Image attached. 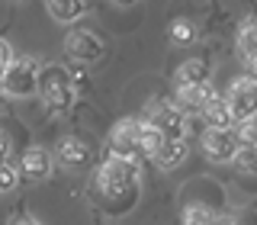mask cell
<instances>
[{
    "label": "cell",
    "instance_id": "cell-14",
    "mask_svg": "<svg viewBox=\"0 0 257 225\" xmlns=\"http://www.w3.org/2000/svg\"><path fill=\"white\" fill-rule=\"evenodd\" d=\"M199 116H203V123H206L209 129H235V126H238V119L231 116L225 96H215V100L209 103V106L199 113Z\"/></svg>",
    "mask_w": 257,
    "mask_h": 225
},
{
    "label": "cell",
    "instance_id": "cell-26",
    "mask_svg": "<svg viewBox=\"0 0 257 225\" xmlns=\"http://www.w3.org/2000/svg\"><path fill=\"white\" fill-rule=\"evenodd\" d=\"M10 225H42V222H39V219H32V215H16V219H13Z\"/></svg>",
    "mask_w": 257,
    "mask_h": 225
},
{
    "label": "cell",
    "instance_id": "cell-11",
    "mask_svg": "<svg viewBox=\"0 0 257 225\" xmlns=\"http://www.w3.org/2000/svg\"><path fill=\"white\" fill-rule=\"evenodd\" d=\"M64 52H68V58L87 64V61H96L103 55V42L90 29H71L68 36H64Z\"/></svg>",
    "mask_w": 257,
    "mask_h": 225
},
{
    "label": "cell",
    "instance_id": "cell-18",
    "mask_svg": "<svg viewBox=\"0 0 257 225\" xmlns=\"http://www.w3.org/2000/svg\"><path fill=\"white\" fill-rule=\"evenodd\" d=\"M238 52H241V58L244 55H257V20L244 23L238 29Z\"/></svg>",
    "mask_w": 257,
    "mask_h": 225
},
{
    "label": "cell",
    "instance_id": "cell-16",
    "mask_svg": "<svg viewBox=\"0 0 257 225\" xmlns=\"http://www.w3.org/2000/svg\"><path fill=\"white\" fill-rule=\"evenodd\" d=\"M164 145V135H161L158 126L151 123H142V135H139V158H155V151Z\"/></svg>",
    "mask_w": 257,
    "mask_h": 225
},
{
    "label": "cell",
    "instance_id": "cell-7",
    "mask_svg": "<svg viewBox=\"0 0 257 225\" xmlns=\"http://www.w3.org/2000/svg\"><path fill=\"white\" fill-rule=\"evenodd\" d=\"M238 132L235 129H203V151L209 161H215V164H228L231 158H235L238 151Z\"/></svg>",
    "mask_w": 257,
    "mask_h": 225
},
{
    "label": "cell",
    "instance_id": "cell-25",
    "mask_svg": "<svg viewBox=\"0 0 257 225\" xmlns=\"http://www.w3.org/2000/svg\"><path fill=\"white\" fill-rule=\"evenodd\" d=\"M244 68H247V77L257 80V55H244Z\"/></svg>",
    "mask_w": 257,
    "mask_h": 225
},
{
    "label": "cell",
    "instance_id": "cell-20",
    "mask_svg": "<svg viewBox=\"0 0 257 225\" xmlns=\"http://www.w3.org/2000/svg\"><path fill=\"white\" fill-rule=\"evenodd\" d=\"M215 212L209 206H187L183 209V225H212Z\"/></svg>",
    "mask_w": 257,
    "mask_h": 225
},
{
    "label": "cell",
    "instance_id": "cell-9",
    "mask_svg": "<svg viewBox=\"0 0 257 225\" xmlns=\"http://www.w3.org/2000/svg\"><path fill=\"white\" fill-rule=\"evenodd\" d=\"M52 155H55V164L68 167V171H84V167L93 161L90 145H87L84 139H77V135H64V139H58Z\"/></svg>",
    "mask_w": 257,
    "mask_h": 225
},
{
    "label": "cell",
    "instance_id": "cell-5",
    "mask_svg": "<svg viewBox=\"0 0 257 225\" xmlns=\"http://www.w3.org/2000/svg\"><path fill=\"white\" fill-rule=\"evenodd\" d=\"M139 135H142V119H139V116L119 119V123L109 129V139H106L109 155L135 158V161H139Z\"/></svg>",
    "mask_w": 257,
    "mask_h": 225
},
{
    "label": "cell",
    "instance_id": "cell-12",
    "mask_svg": "<svg viewBox=\"0 0 257 225\" xmlns=\"http://www.w3.org/2000/svg\"><path fill=\"white\" fill-rule=\"evenodd\" d=\"M187 151H190L187 139H164V145H161L155 151V158H151V164H158L161 171H174L177 164H183Z\"/></svg>",
    "mask_w": 257,
    "mask_h": 225
},
{
    "label": "cell",
    "instance_id": "cell-23",
    "mask_svg": "<svg viewBox=\"0 0 257 225\" xmlns=\"http://www.w3.org/2000/svg\"><path fill=\"white\" fill-rule=\"evenodd\" d=\"M10 158H13V135L0 126V164H7Z\"/></svg>",
    "mask_w": 257,
    "mask_h": 225
},
{
    "label": "cell",
    "instance_id": "cell-6",
    "mask_svg": "<svg viewBox=\"0 0 257 225\" xmlns=\"http://www.w3.org/2000/svg\"><path fill=\"white\" fill-rule=\"evenodd\" d=\"M215 87L203 80V84H177V96H174V106L183 113V116H199L209 103L215 100Z\"/></svg>",
    "mask_w": 257,
    "mask_h": 225
},
{
    "label": "cell",
    "instance_id": "cell-8",
    "mask_svg": "<svg viewBox=\"0 0 257 225\" xmlns=\"http://www.w3.org/2000/svg\"><path fill=\"white\" fill-rule=\"evenodd\" d=\"M225 103H228V109H231V116L238 119H247V116H254L257 113V80L254 77H238L235 84L228 87V96H225Z\"/></svg>",
    "mask_w": 257,
    "mask_h": 225
},
{
    "label": "cell",
    "instance_id": "cell-2",
    "mask_svg": "<svg viewBox=\"0 0 257 225\" xmlns=\"http://www.w3.org/2000/svg\"><path fill=\"white\" fill-rule=\"evenodd\" d=\"M36 96L45 103L48 113H68L71 106H74V96H77V87H74L71 71L61 68V64H45V68H39Z\"/></svg>",
    "mask_w": 257,
    "mask_h": 225
},
{
    "label": "cell",
    "instance_id": "cell-28",
    "mask_svg": "<svg viewBox=\"0 0 257 225\" xmlns=\"http://www.w3.org/2000/svg\"><path fill=\"white\" fill-rule=\"evenodd\" d=\"M212 225H235V222H231V219H219V215H215V219H212Z\"/></svg>",
    "mask_w": 257,
    "mask_h": 225
},
{
    "label": "cell",
    "instance_id": "cell-10",
    "mask_svg": "<svg viewBox=\"0 0 257 225\" xmlns=\"http://www.w3.org/2000/svg\"><path fill=\"white\" fill-rule=\"evenodd\" d=\"M16 171H20L23 180H45L55 171V155L48 148H42V145H32V148H26L20 155Z\"/></svg>",
    "mask_w": 257,
    "mask_h": 225
},
{
    "label": "cell",
    "instance_id": "cell-13",
    "mask_svg": "<svg viewBox=\"0 0 257 225\" xmlns=\"http://www.w3.org/2000/svg\"><path fill=\"white\" fill-rule=\"evenodd\" d=\"M45 10H48V16H52L55 23L71 26V23H77L80 16H84L87 4L84 0H45Z\"/></svg>",
    "mask_w": 257,
    "mask_h": 225
},
{
    "label": "cell",
    "instance_id": "cell-1",
    "mask_svg": "<svg viewBox=\"0 0 257 225\" xmlns=\"http://www.w3.org/2000/svg\"><path fill=\"white\" fill-rule=\"evenodd\" d=\"M142 190V171L135 158H119L109 155L96 167L93 177V203L109 215H122L139 203Z\"/></svg>",
    "mask_w": 257,
    "mask_h": 225
},
{
    "label": "cell",
    "instance_id": "cell-22",
    "mask_svg": "<svg viewBox=\"0 0 257 225\" xmlns=\"http://www.w3.org/2000/svg\"><path fill=\"white\" fill-rule=\"evenodd\" d=\"M16 183H20V171H16L10 161H7V164H0V196H4V193H13Z\"/></svg>",
    "mask_w": 257,
    "mask_h": 225
},
{
    "label": "cell",
    "instance_id": "cell-3",
    "mask_svg": "<svg viewBox=\"0 0 257 225\" xmlns=\"http://www.w3.org/2000/svg\"><path fill=\"white\" fill-rule=\"evenodd\" d=\"M39 58L32 55H13V61L7 64L4 77H0V96H10V100H26L36 96L39 87Z\"/></svg>",
    "mask_w": 257,
    "mask_h": 225
},
{
    "label": "cell",
    "instance_id": "cell-21",
    "mask_svg": "<svg viewBox=\"0 0 257 225\" xmlns=\"http://www.w3.org/2000/svg\"><path fill=\"white\" fill-rule=\"evenodd\" d=\"M235 132H238L241 145H257V113L247 116V119H241V123L235 126Z\"/></svg>",
    "mask_w": 257,
    "mask_h": 225
},
{
    "label": "cell",
    "instance_id": "cell-4",
    "mask_svg": "<svg viewBox=\"0 0 257 225\" xmlns=\"http://www.w3.org/2000/svg\"><path fill=\"white\" fill-rule=\"evenodd\" d=\"M139 119H142V123L158 126L164 139H187V119L190 116H183L171 100H151V103H145V109H142Z\"/></svg>",
    "mask_w": 257,
    "mask_h": 225
},
{
    "label": "cell",
    "instance_id": "cell-17",
    "mask_svg": "<svg viewBox=\"0 0 257 225\" xmlns=\"http://www.w3.org/2000/svg\"><path fill=\"white\" fill-rule=\"evenodd\" d=\"M167 39H171L174 45H193L196 42V26H193L190 20H177V23H171V29H167Z\"/></svg>",
    "mask_w": 257,
    "mask_h": 225
},
{
    "label": "cell",
    "instance_id": "cell-24",
    "mask_svg": "<svg viewBox=\"0 0 257 225\" xmlns=\"http://www.w3.org/2000/svg\"><path fill=\"white\" fill-rule=\"evenodd\" d=\"M13 61V48L7 39H0V77H4V71H7V64Z\"/></svg>",
    "mask_w": 257,
    "mask_h": 225
},
{
    "label": "cell",
    "instance_id": "cell-15",
    "mask_svg": "<svg viewBox=\"0 0 257 225\" xmlns=\"http://www.w3.org/2000/svg\"><path fill=\"white\" fill-rule=\"evenodd\" d=\"M209 80V64L203 58H190L177 68V84H203Z\"/></svg>",
    "mask_w": 257,
    "mask_h": 225
},
{
    "label": "cell",
    "instance_id": "cell-27",
    "mask_svg": "<svg viewBox=\"0 0 257 225\" xmlns=\"http://www.w3.org/2000/svg\"><path fill=\"white\" fill-rule=\"evenodd\" d=\"M109 4H116V7H135L139 0H109Z\"/></svg>",
    "mask_w": 257,
    "mask_h": 225
},
{
    "label": "cell",
    "instance_id": "cell-19",
    "mask_svg": "<svg viewBox=\"0 0 257 225\" xmlns=\"http://www.w3.org/2000/svg\"><path fill=\"white\" fill-rule=\"evenodd\" d=\"M238 164V171L244 174H257V145H238L235 158H231Z\"/></svg>",
    "mask_w": 257,
    "mask_h": 225
}]
</instances>
